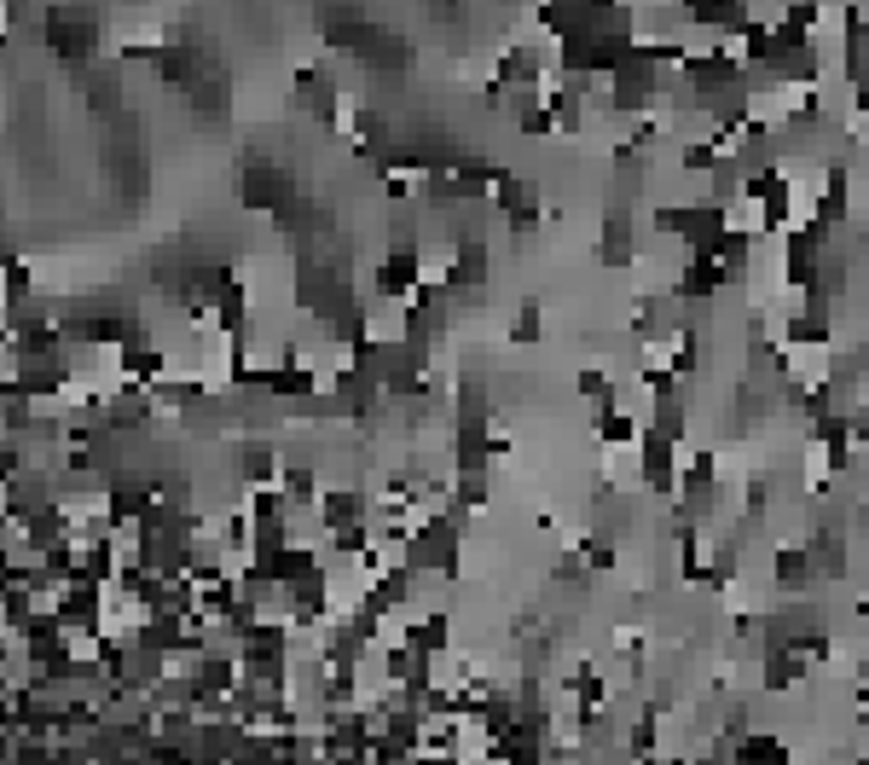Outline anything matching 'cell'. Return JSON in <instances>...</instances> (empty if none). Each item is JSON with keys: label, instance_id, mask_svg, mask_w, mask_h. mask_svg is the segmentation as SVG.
<instances>
[{"label": "cell", "instance_id": "obj_1", "mask_svg": "<svg viewBox=\"0 0 869 765\" xmlns=\"http://www.w3.org/2000/svg\"><path fill=\"white\" fill-rule=\"evenodd\" d=\"M244 203H250L255 215H273L279 221L284 209L296 203V186H290V174L279 163H250L244 169Z\"/></svg>", "mask_w": 869, "mask_h": 765}, {"label": "cell", "instance_id": "obj_2", "mask_svg": "<svg viewBox=\"0 0 869 765\" xmlns=\"http://www.w3.org/2000/svg\"><path fill=\"white\" fill-rule=\"evenodd\" d=\"M238 476H244V487H279L284 482V464H279V453H273L267 441H250V447L238 453Z\"/></svg>", "mask_w": 869, "mask_h": 765}]
</instances>
